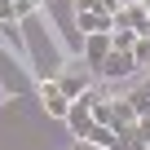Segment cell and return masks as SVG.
Instances as JSON below:
<instances>
[{
  "label": "cell",
  "instance_id": "1",
  "mask_svg": "<svg viewBox=\"0 0 150 150\" xmlns=\"http://www.w3.org/2000/svg\"><path fill=\"white\" fill-rule=\"evenodd\" d=\"M93 106H88V97H75L71 102V110H66V128H71V137H88L93 132Z\"/></svg>",
  "mask_w": 150,
  "mask_h": 150
},
{
  "label": "cell",
  "instance_id": "2",
  "mask_svg": "<svg viewBox=\"0 0 150 150\" xmlns=\"http://www.w3.org/2000/svg\"><path fill=\"white\" fill-rule=\"evenodd\" d=\"M132 71H137V57H132L128 49H110V53H106V62L97 66L102 80H119V75H132Z\"/></svg>",
  "mask_w": 150,
  "mask_h": 150
},
{
  "label": "cell",
  "instance_id": "3",
  "mask_svg": "<svg viewBox=\"0 0 150 150\" xmlns=\"http://www.w3.org/2000/svg\"><path fill=\"white\" fill-rule=\"evenodd\" d=\"M40 106H44L53 119H66V110H71V97L62 93V84H57V80H44V84H40Z\"/></svg>",
  "mask_w": 150,
  "mask_h": 150
},
{
  "label": "cell",
  "instance_id": "4",
  "mask_svg": "<svg viewBox=\"0 0 150 150\" xmlns=\"http://www.w3.org/2000/svg\"><path fill=\"white\" fill-rule=\"evenodd\" d=\"M115 49V40H110V31H93V35H84V66H102L106 62V53Z\"/></svg>",
  "mask_w": 150,
  "mask_h": 150
},
{
  "label": "cell",
  "instance_id": "5",
  "mask_svg": "<svg viewBox=\"0 0 150 150\" xmlns=\"http://www.w3.org/2000/svg\"><path fill=\"white\" fill-rule=\"evenodd\" d=\"M75 27H80L84 35H93V31H115V13H106V9H93V13H75Z\"/></svg>",
  "mask_w": 150,
  "mask_h": 150
},
{
  "label": "cell",
  "instance_id": "6",
  "mask_svg": "<svg viewBox=\"0 0 150 150\" xmlns=\"http://www.w3.org/2000/svg\"><path fill=\"white\" fill-rule=\"evenodd\" d=\"M150 141L141 137V128H119L115 132V141H110V150H146Z\"/></svg>",
  "mask_w": 150,
  "mask_h": 150
},
{
  "label": "cell",
  "instance_id": "7",
  "mask_svg": "<svg viewBox=\"0 0 150 150\" xmlns=\"http://www.w3.org/2000/svg\"><path fill=\"white\" fill-rule=\"evenodd\" d=\"M57 84H62V93H66V97L75 102V97H84V93H88V75H80V71H71V75H62Z\"/></svg>",
  "mask_w": 150,
  "mask_h": 150
},
{
  "label": "cell",
  "instance_id": "8",
  "mask_svg": "<svg viewBox=\"0 0 150 150\" xmlns=\"http://www.w3.org/2000/svg\"><path fill=\"white\" fill-rule=\"evenodd\" d=\"M124 97H128V102H132V110H137V115H141V119H146V115H150V88H146V84H137V88H132V93H124Z\"/></svg>",
  "mask_w": 150,
  "mask_h": 150
},
{
  "label": "cell",
  "instance_id": "9",
  "mask_svg": "<svg viewBox=\"0 0 150 150\" xmlns=\"http://www.w3.org/2000/svg\"><path fill=\"white\" fill-rule=\"evenodd\" d=\"M137 35H141V31H132V27H115V31H110V40H115V49H128V53H132V44H137Z\"/></svg>",
  "mask_w": 150,
  "mask_h": 150
},
{
  "label": "cell",
  "instance_id": "10",
  "mask_svg": "<svg viewBox=\"0 0 150 150\" xmlns=\"http://www.w3.org/2000/svg\"><path fill=\"white\" fill-rule=\"evenodd\" d=\"M88 141H97V146H106V150H110V141H115V128H110V124H93Z\"/></svg>",
  "mask_w": 150,
  "mask_h": 150
},
{
  "label": "cell",
  "instance_id": "11",
  "mask_svg": "<svg viewBox=\"0 0 150 150\" xmlns=\"http://www.w3.org/2000/svg\"><path fill=\"white\" fill-rule=\"evenodd\" d=\"M132 57H137V66H150V35H137V44H132Z\"/></svg>",
  "mask_w": 150,
  "mask_h": 150
},
{
  "label": "cell",
  "instance_id": "12",
  "mask_svg": "<svg viewBox=\"0 0 150 150\" xmlns=\"http://www.w3.org/2000/svg\"><path fill=\"white\" fill-rule=\"evenodd\" d=\"M93 9H106V0H75V13H93ZM110 13V9H106Z\"/></svg>",
  "mask_w": 150,
  "mask_h": 150
},
{
  "label": "cell",
  "instance_id": "13",
  "mask_svg": "<svg viewBox=\"0 0 150 150\" xmlns=\"http://www.w3.org/2000/svg\"><path fill=\"white\" fill-rule=\"evenodd\" d=\"M18 18V5H13V0H0V22H13Z\"/></svg>",
  "mask_w": 150,
  "mask_h": 150
},
{
  "label": "cell",
  "instance_id": "14",
  "mask_svg": "<svg viewBox=\"0 0 150 150\" xmlns=\"http://www.w3.org/2000/svg\"><path fill=\"white\" fill-rule=\"evenodd\" d=\"M13 5H18V18H22V13H31V9L40 5V0H13Z\"/></svg>",
  "mask_w": 150,
  "mask_h": 150
},
{
  "label": "cell",
  "instance_id": "15",
  "mask_svg": "<svg viewBox=\"0 0 150 150\" xmlns=\"http://www.w3.org/2000/svg\"><path fill=\"white\" fill-rule=\"evenodd\" d=\"M75 150H106V146H97V141H88V137H80V141H75Z\"/></svg>",
  "mask_w": 150,
  "mask_h": 150
},
{
  "label": "cell",
  "instance_id": "16",
  "mask_svg": "<svg viewBox=\"0 0 150 150\" xmlns=\"http://www.w3.org/2000/svg\"><path fill=\"white\" fill-rule=\"evenodd\" d=\"M137 128H141V137H146V141H150V115H146V119H141V124H137Z\"/></svg>",
  "mask_w": 150,
  "mask_h": 150
},
{
  "label": "cell",
  "instance_id": "17",
  "mask_svg": "<svg viewBox=\"0 0 150 150\" xmlns=\"http://www.w3.org/2000/svg\"><path fill=\"white\" fill-rule=\"evenodd\" d=\"M119 5H128V0H106V9H110V13H119Z\"/></svg>",
  "mask_w": 150,
  "mask_h": 150
},
{
  "label": "cell",
  "instance_id": "18",
  "mask_svg": "<svg viewBox=\"0 0 150 150\" xmlns=\"http://www.w3.org/2000/svg\"><path fill=\"white\" fill-rule=\"evenodd\" d=\"M141 35H150V22H146V27H141Z\"/></svg>",
  "mask_w": 150,
  "mask_h": 150
},
{
  "label": "cell",
  "instance_id": "19",
  "mask_svg": "<svg viewBox=\"0 0 150 150\" xmlns=\"http://www.w3.org/2000/svg\"><path fill=\"white\" fill-rule=\"evenodd\" d=\"M141 5H146V13H150V0H141Z\"/></svg>",
  "mask_w": 150,
  "mask_h": 150
},
{
  "label": "cell",
  "instance_id": "20",
  "mask_svg": "<svg viewBox=\"0 0 150 150\" xmlns=\"http://www.w3.org/2000/svg\"><path fill=\"white\" fill-rule=\"evenodd\" d=\"M146 88H150V75H146Z\"/></svg>",
  "mask_w": 150,
  "mask_h": 150
},
{
  "label": "cell",
  "instance_id": "21",
  "mask_svg": "<svg viewBox=\"0 0 150 150\" xmlns=\"http://www.w3.org/2000/svg\"><path fill=\"white\" fill-rule=\"evenodd\" d=\"M146 150H150V146H146Z\"/></svg>",
  "mask_w": 150,
  "mask_h": 150
}]
</instances>
